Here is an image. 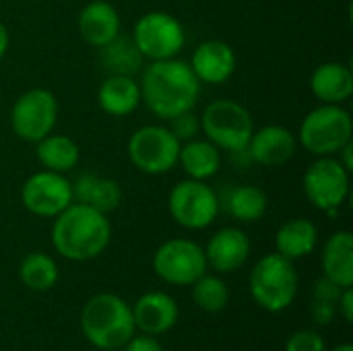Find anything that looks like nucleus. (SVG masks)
I'll return each instance as SVG.
<instances>
[{
	"mask_svg": "<svg viewBox=\"0 0 353 351\" xmlns=\"http://www.w3.org/2000/svg\"><path fill=\"white\" fill-rule=\"evenodd\" d=\"M58 99L50 89L33 87L17 97L10 110L12 132L27 143H37L54 132L58 122Z\"/></svg>",
	"mask_w": 353,
	"mask_h": 351,
	"instance_id": "nucleus-11",
	"label": "nucleus"
},
{
	"mask_svg": "<svg viewBox=\"0 0 353 351\" xmlns=\"http://www.w3.org/2000/svg\"><path fill=\"white\" fill-rule=\"evenodd\" d=\"M250 238L238 228H223L211 236L205 248L207 265L217 273L238 271L250 257Z\"/></svg>",
	"mask_w": 353,
	"mask_h": 351,
	"instance_id": "nucleus-16",
	"label": "nucleus"
},
{
	"mask_svg": "<svg viewBox=\"0 0 353 351\" xmlns=\"http://www.w3.org/2000/svg\"><path fill=\"white\" fill-rule=\"evenodd\" d=\"M319 244V228L314 221L296 217L285 221L275 236V248L281 257L296 261L312 254Z\"/></svg>",
	"mask_w": 353,
	"mask_h": 351,
	"instance_id": "nucleus-24",
	"label": "nucleus"
},
{
	"mask_svg": "<svg viewBox=\"0 0 353 351\" xmlns=\"http://www.w3.org/2000/svg\"><path fill=\"white\" fill-rule=\"evenodd\" d=\"M353 120L350 110L335 103H321L310 110L298 130V145L314 157H333L352 143Z\"/></svg>",
	"mask_w": 353,
	"mask_h": 351,
	"instance_id": "nucleus-4",
	"label": "nucleus"
},
{
	"mask_svg": "<svg viewBox=\"0 0 353 351\" xmlns=\"http://www.w3.org/2000/svg\"><path fill=\"white\" fill-rule=\"evenodd\" d=\"M8 46H10V35H8V29H6V25L0 21V60L6 56V52H8Z\"/></svg>",
	"mask_w": 353,
	"mask_h": 351,
	"instance_id": "nucleus-35",
	"label": "nucleus"
},
{
	"mask_svg": "<svg viewBox=\"0 0 353 351\" xmlns=\"http://www.w3.org/2000/svg\"><path fill=\"white\" fill-rule=\"evenodd\" d=\"M170 122V130L172 134L180 141V143H186V141H192L201 134V118L194 116V112H182L174 118L168 120Z\"/></svg>",
	"mask_w": 353,
	"mask_h": 351,
	"instance_id": "nucleus-30",
	"label": "nucleus"
},
{
	"mask_svg": "<svg viewBox=\"0 0 353 351\" xmlns=\"http://www.w3.org/2000/svg\"><path fill=\"white\" fill-rule=\"evenodd\" d=\"M201 118V132L221 151L238 153L248 147L254 132V118L246 106L234 99L211 101Z\"/></svg>",
	"mask_w": 353,
	"mask_h": 351,
	"instance_id": "nucleus-6",
	"label": "nucleus"
},
{
	"mask_svg": "<svg viewBox=\"0 0 353 351\" xmlns=\"http://www.w3.org/2000/svg\"><path fill=\"white\" fill-rule=\"evenodd\" d=\"M58 265L46 252H31L19 267V277L31 292H48L58 281Z\"/></svg>",
	"mask_w": 353,
	"mask_h": 351,
	"instance_id": "nucleus-28",
	"label": "nucleus"
},
{
	"mask_svg": "<svg viewBox=\"0 0 353 351\" xmlns=\"http://www.w3.org/2000/svg\"><path fill=\"white\" fill-rule=\"evenodd\" d=\"M168 209L172 219L184 230H205L217 219L221 201L205 180L186 178L170 190Z\"/></svg>",
	"mask_w": 353,
	"mask_h": 351,
	"instance_id": "nucleus-10",
	"label": "nucleus"
},
{
	"mask_svg": "<svg viewBox=\"0 0 353 351\" xmlns=\"http://www.w3.org/2000/svg\"><path fill=\"white\" fill-rule=\"evenodd\" d=\"M21 201L31 215L54 219L70 203H74L72 182L66 178V174L39 170L25 180L21 188Z\"/></svg>",
	"mask_w": 353,
	"mask_h": 351,
	"instance_id": "nucleus-13",
	"label": "nucleus"
},
{
	"mask_svg": "<svg viewBox=\"0 0 353 351\" xmlns=\"http://www.w3.org/2000/svg\"><path fill=\"white\" fill-rule=\"evenodd\" d=\"M97 103L108 116H130L141 103L139 81L126 74H108L97 89Z\"/></svg>",
	"mask_w": 353,
	"mask_h": 351,
	"instance_id": "nucleus-21",
	"label": "nucleus"
},
{
	"mask_svg": "<svg viewBox=\"0 0 353 351\" xmlns=\"http://www.w3.org/2000/svg\"><path fill=\"white\" fill-rule=\"evenodd\" d=\"M341 290L345 288H339L337 283H333L331 279H327L325 275L321 279H316L314 283V290H312V302L316 304H333L337 306V300L341 296Z\"/></svg>",
	"mask_w": 353,
	"mask_h": 351,
	"instance_id": "nucleus-32",
	"label": "nucleus"
},
{
	"mask_svg": "<svg viewBox=\"0 0 353 351\" xmlns=\"http://www.w3.org/2000/svg\"><path fill=\"white\" fill-rule=\"evenodd\" d=\"M192 300L205 312H221L230 302V290L223 279L205 273L192 283Z\"/></svg>",
	"mask_w": 353,
	"mask_h": 351,
	"instance_id": "nucleus-29",
	"label": "nucleus"
},
{
	"mask_svg": "<svg viewBox=\"0 0 353 351\" xmlns=\"http://www.w3.org/2000/svg\"><path fill=\"white\" fill-rule=\"evenodd\" d=\"M205 248L188 238H172L163 242L153 254L155 273L172 285H192L207 273Z\"/></svg>",
	"mask_w": 353,
	"mask_h": 351,
	"instance_id": "nucleus-12",
	"label": "nucleus"
},
{
	"mask_svg": "<svg viewBox=\"0 0 353 351\" xmlns=\"http://www.w3.org/2000/svg\"><path fill=\"white\" fill-rule=\"evenodd\" d=\"M225 209L236 221L252 223V221H259L265 217V213L269 209V199H267L265 190H261L259 186L244 184V186H236L228 192Z\"/></svg>",
	"mask_w": 353,
	"mask_h": 351,
	"instance_id": "nucleus-27",
	"label": "nucleus"
},
{
	"mask_svg": "<svg viewBox=\"0 0 353 351\" xmlns=\"http://www.w3.org/2000/svg\"><path fill=\"white\" fill-rule=\"evenodd\" d=\"M145 60H170L178 58L186 46V29L172 12L151 10L145 12L130 33Z\"/></svg>",
	"mask_w": 353,
	"mask_h": 351,
	"instance_id": "nucleus-9",
	"label": "nucleus"
},
{
	"mask_svg": "<svg viewBox=\"0 0 353 351\" xmlns=\"http://www.w3.org/2000/svg\"><path fill=\"white\" fill-rule=\"evenodd\" d=\"M298 283L300 279L294 261L273 252L256 261L250 271L248 290L261 308L269 312H283L296 300Z\"/></svg>",
	"mask_w": 353,
	"mask_h": 351,
	"instance_id": "nucleus-5",
	"label": "nucleus"
},
{
	"mask_svg": "<svg viewBox=\"0 0 353 351\" xmlns=\"http://www.w3.org/2000/svg\"><path fill=\"white\" fill-rule=\"evenodd\" d=\"M188 64L201 83L221 85L234 77L238 68V56L228 41L205 39L196 46Z\"/></svg>",
	"mask_w": 353,
	"mask_h": 351,
	"instance_id": "nucleus-15",
	"label": "nucleus"
},
{
	"mask_svg": "<svg viewBox=\"0 0 353 351\" xmlns=\"http://www.w3.org/2000/svg\"><path fill=\"white\" fill-rule=\"evenodd\" d=\"M337 312H341V317L352 323L353 321V290L352 288H345L341 290V296L337 300Z\"/></svg>",
	"mask_w": 353,
	"mask_h": 351,
	"instance_id": "nucleus-34",
	"label": "nucleus"
},
{
	"mask_svg": "<svg viewBox=\"0 0 353 351\" xmlns=\"http://www.w3.org/2000/svg\"><path fill=\"white\" fill-rule=\"evenodd\" d=\"M81 329L93 348L103 351L124 348L137 331L132 308L116 294L89 298L81 312Z\"/></svg>",
	"mask_w": 353,
	"mask_h": 351,
	"instance_id": "nucleus-3",
	"label": "nucleus"
},
{
	"mask_svg": "<svg viewBox=\"0 0 353 351\" xmlns=\"http://www.w3.org/2000/svg\"><path fill=\"white\" fill-rule=\"evenodd\" d=\"M180 141L168 126L147 124L137 128L128 139L130 163L147 176H163L178 166Z\"/></svg>",
	"mask_w": 353,
	"mask_h": 351,
	"instance_id": "nucleus-7",
	"label": "nucleus"
},
{
	"mask_svg": "<svg viewBox=\"0 0 353 351\" xmlns=\"http://www.w3.org/2000/svg\"><path fill=\"white\" fill-rule=\"evenodd\" d=\"M350 174L352 172H347L335 155L316 157V161H312L304 172L302 190L314 209L335 217L350 197Z\"/></svg>",
	"mask_w": 353,
	"mask_h": 351,
	"instance_id": "nucleus-8",
	"label": "nucleus"
},
{
	"mask_svg": "<svg viewBox=\"0 0 353 351\" xmlns=\"http://www.w3.org/2000/svg\"><path fill=\"white\" fill-rule=\"evenodd\" d=\"M122 31V19L116 6L108 0H93L79 12V33L83 41L101 48Z\"/></svg>",
	"mask_w": 353,
	"mask_h": 351,
	"instance_id": "nucleus-18",
	"label": "nucleus"
},
{
	"mask_svg": "<svg viewBox=\"0 0 353 351\" xmlns=\"http://www.w3.org/2000/svg\"><path fill=\"white\" fill-rule=\"evenodd\" d=\"M325 277L339 288H353V236L352 232H335L323 246Z\"/></svg>",
	"mask_w": 353,
	"mask_h": 351,
	"instance_id": "nucleus-22",
	"label": "nucleus"
},
{
	"mask_svg": "<svg viewBox=\"0 0 353 351\" xmlns=\"http://www.w3.org/2000/svg\"><path fill=\"white\" fill-rule=\"evenodd\" d=\"M134 327L145 335L168 333L178 321V304L170 294L147 292L132 306Z\"/></svg>",
	"mask_w": 353,
	"mask_h": 351,
	"instance_id": "nucleus-17",
	"label": "nucleus"
},
{
	"mask_svg": "<svg viewBox=\"0 0 353 351\" xmlns=\"http://www.w3.org/2000/svg\"><path fill=\"white\" fill-rule=\"evenodd\" d=\"M333 351H353V348L350 343H343V345H337Z\"/></svg>",
	"mask_w": 353,
	"mask_h": 351,
	"instance_id": "nucleus-36",
	"label": "nucleus"
},
{
	"mask_svg": "<svg viewBox=\"0 0 353 351\" xmlns=\"http://www.w3.org/2000/svg\"><path fill=\"white\" fill-rule=\"evenodd\" d=\"M54 250L72 263L97 259L112 240V223L105 213L83 203H70L52 223Z\"/></svg>",
	"mask_w": 353,
	"mask_h": 351,
	"instance_id": "nucleus-2",
	"label": "nucleus"
},
{
	"mask_svg": "<svg viewBox=\"0 0 353 351\" xmlns=\"http://www.w3.org/2000/svg\"><path fill=\"white\" fill-rule=\"evenodd\" d=\"M310 91L321 103L343 106L353 95V72L350 64L323 62L310 77Z\"/></svg>",
	"mask_w": 353,
	"mask_h": 351,
	"instance_id": "nucleus-19",
	"label": "nucleus"
},
{
	"mask_svg": "<svg viewBox=\"0 0 353 351\" xmlns=\"http://www.w3.org/2000/svg\"><path fill=\"white\" fill-rule=\"evenodd\" d=\"M296 151V134L281 124H267L254 130L246 147L248 159L263 168H281L294 159Z\"/></svg>",
	"mask_w": 353,
	"mask_h": 351,
	"instance_id": "nucleus-14",
	"label": "nucleus"
},
{
	"mask_svg": "<svg viewBox=\"0 0 353 351\" xmlns=\"http://www.w3.org/2000/svg\"><path fill=\"white\" fill-rule=\"evenodd\" d=\"M124 348H126V351H163L159 341H155L153 335H132Z\"/></svg>",
	"mask_w": 353,
	"mask_h": 351,
	"instance_id": "nucleus-33",
	"label": "nucleus"
},
{
	"mask_svg": "<svg viewBox=\"0 0 353 351\" xmlns=\"http://www.w3.org/2000/svg\"><path fill=\"white\" fill-rule=\"evenodd\" d=\"M285 351H327L325 350V341L316 331H298L294 333L288 343Z\"/></svg>",
	"mask_w": 353,
	"mask_h": 351,
	"instance_id": "nucleus-31",
	"label": "nucleus"
},
{
	"mask_svg": "<svg viewBox=\"0 0 353 351\" xmlns=\"http://www.w3.org/2000/svg\"><path fill=\"white\" fill-rule=\"evenodd\" d=\"M143 54L130 35L118 33L112 41L99 48V62L108 70V74H126L134 77L143 68Z\"/></svg>",
	"mask_w": 353,
	"mask_h": 351,
	"instance_id": "nucleus-26",
	"label": "nucleus"
},
{
	"mask_svg": "<svg viewBox=\"0 0 353 351\" xmlns=\"http://www.w3.org/2000/svg\"><path fill=\"white\" fill-rule=\"evenodd\" d=\"M139 87L141 101L161 120L194 110L201 95V81L180 58L155 60L145 66Z\"/></svg>",
	"mask_w": 353,
	"mask_h": 351,
	"instance_id": "nucleus-1",
	"label": "nucleus"
},
{
	"mask_svg": "<svg viewBox=\"0 0 353 351\" xmlns=\"http://www.w3.org/2000/svg\"><path fill=\"white\" fill-rule=\"evenodd\" d=\"M35 157L43 170L68 174L77 168L81 159V149L70 137L50 132L48 137L35 143Z\"/></svg>",
	"mask_w": 353,
	"mask_h": 351,
	"instance_id": "nucleus-25",
	"label": "nucleus"
},
{
	"mask_svg": "<svg viewBox=\"0 0 353 351\" xmlns=\"http://www.w3.org/2000/svg\"><path fill=\"white\" fill-rule=\"evenodd\" d=\"M72 197L74 203H83L108 215L120 207L122 188L114 178L95 172H83L72 182Z\"/></svg>",
	"mask_w": 353,
	"mask_h": 351,
	"instance_id": "nucleus-20",
	"label": "nucleus"
},
{
	"mask_svg": "<svg viewBox=\"0 0 353 351\" xmlns=\"http://www.w3.org/2000/svg\"><path fill=\"white\" fill-rule=\"evenodd\" d=\"M178 166L190 180H209L221 170V149L207 139H192L180 145Z\"/></svg>",
	"mask_w": 353,
	"mask_h": 351,
	"instance_id": "nucleus-23",
	"label": "nucleus"
}]
</instances>
